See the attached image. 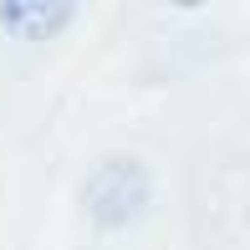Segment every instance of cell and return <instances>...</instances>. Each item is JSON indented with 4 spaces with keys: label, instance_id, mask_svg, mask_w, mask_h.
Returning a JSON list of instances; mask_svg holds the SVG:
<instances>
[{
    "label": "cell",
    "instance_id": "2",
    "mask_svg": "<svg viewBox=\"0 0 250 250\" xmlns=\"http://www.w3.org/2000/svg\"><path fill=\"white\" fill-rule=\"evenodd\" d=\"M72 21V5H0V31H16L21 41H41Z\"/></svg>",
    "mask_w": 250,
    "mask_h": 250
},
{
    "label": "cell",
    "instance_id": "1",
    "mask_svg": "<svg viewBox=\"0 0 250 250\" xmlns=\"http://www.w3.org/2000/svg\"><path fill=\"white\" fill-rule=\"evenodd\" d=\"M82 199H87V214L102 230H118V225L143 214V204H148V174H143L138 158H102L87 174Z\"/></svg>",
    "mask_w": 250,
    "mask_h": 250
}]
</instances>
